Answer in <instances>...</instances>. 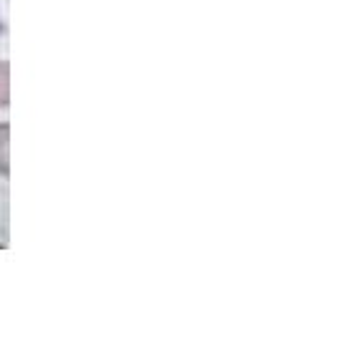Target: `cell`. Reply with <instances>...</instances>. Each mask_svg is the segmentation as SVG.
<instances>
[{"mask_svg":"<svg viewBox=\"0 0 345 363\" xmlns=\"http://www.w3.org/2000/svg\"><path fill=\"white\" fill-rule=\"evenodd\" d=\"M11 104V66L8 61H0V108Z\"/></svg>","mask_w":345,"mask_h":363,"instance_id":"2","label":"cell"},{"mask_svg":"<svg viewBox=\"0 0 345 363\" xmlns=\"http://www.w3.org/2000/svg\"><path fill=\"white\" fill-rule=\"evenodd\" d=\"M8 144H11V126L0 124V177L11 174V152H8Z\"/></svg>","mask_w":345,"mask_h":363,"instance_id":"1","label":"cell"}]
</instances>
